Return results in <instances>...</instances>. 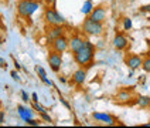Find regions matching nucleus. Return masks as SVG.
Wrapping results in <instances>:
<instances>
[{"instance_id": "1", "label": "nucleus", "mask_w": 150, "mask_h": 128, "mask_svg": "<svg viewBox=\"0 0 150 128\" xmlns=\"http://www.w3.org/2000/svg\"><path fill=\"white\" fill-rule=\"evenodd\" d=\"M74 54V61L78 66H91L93 59H95V49H93V44L88 40H85L83 43V47H81L78 51L72 53Z\"/></svg>"}, {"instance_id": "2", "label": "nucleus", "mask_w": 150, "mask_h": 128, "mask_svg": "<svg viewBox=\"0 0 150 128\" xmlns=\"http://www.w3.org/2000/svg\"><path fill=\"white\" fill-rule=\"evenodd\" d=\"M40 9V3L35 0H18L17 1V14L21 19H30Z\"/></svg>"}, {"instance_id": "3", "label": "nucleus", "mask_w": 150, "mask_h": 128, "mask_svg": "<svg viewBox=\"0 0 150 128\" xmlns=\"http://www.w3.org/2000/svg\"><path fill=\"white\" fill-rule=\"evenodd\" d=\"M82 31L88 36H100L105 31V26H103V23L93 21L86 16V19L82 21Z\"/></svg>"}, {"instance_id": "4", "label": "nucleus", "mask_w": 150, "mask_h": 128, "mask_svg": "<svg viewBox=\"0 0 150 128\" xmlns=\"http://www.w3.org/2000/svg\"><path fill=\"white\" fill-rule=\"evenodd\" d=\"M44 21L48 26H62L65 23V19L61 16L55 9L47 7L44 10Z\"/></svg>"}, {"instance_id": "5", "label": "nucleus", "mask_w": 150, "mask_h": 128, "mask_svg": "<svg viewBox=\"0 0 150 128\" xmlns=\"http://www.w3.org/2000/svg\"><path fill=\"white\" fill-rule=\"evenodd\" d=\"M47 61H48V66H50L51 70H52L54 73H58L59 70H61V66H62V54L51 50L50 53H48Z\"/></svg>"}, {"instance_id": "6", "label": "nucleus", "mask_w": 150, "mask_h": 128, "mask_svg": "<svg viewBox=\"0 0 150 128\" xmlns=\"http://www.w3.org/2000/svg\"><path fill=\"white\" fill-rule=\"evenodd\" d=\"M68 47H69V39H67L65 36H61V37L51 41V50L61 53V54L65 53L68 50Z\"/></svg>"}, {"instance_id": "7", "label": "nucleus", "mask_w": 150, "mask_h": 128, "mask_svg": "<svg viewBox=\"0 0 150 128\" xmlns=\"http://www.w3.org/2000/svg\"><path fill=\"white\" fill-rule=\"evenodd\" d=\"M106 14H108V11H106V9L103 7V6H96V7L92 9L91 14H89V19L93 20V21H98V23H103L105 20H106Z\"/></svg>"}, {"instance_id": "8", "label": "nucleus", "mask_w": 150, "mask_h": 128, "mask_svg": "<svg viewBox=\"0 0 150 128\" xmlns=\"http://www.w3.org/2000/svg\"><path fill=\"white\" fill-rule=\"evenodd\" d=\"M127 44H129V40L126 39V36L123 33L115 34V37H113V40H112V46H113L115 50L123 51L126 47H127Z\"/></svg>"}, {"instance_id": "9", "label": "nucleus", "mask_w": 150, "mask_h": 128, "mask_svg": "<svg viewBox=\"0 0 150 128\" xmlns=\"http://www.w3.org/2000/svg\"><path fill=\"white\" fill-rule=\"evenodd\" d=\"M142 63H143V59L139 54H129V56H126L125 59V64L127 66V68H130L133 71L142 67Z\"/></svg>"}, {"instance_id": "10", "label": "nucleus", "mask_w": 150, "mask_h": 128, "mask_svg": "<svg viewBox=\"0 0 150 128\" xmlns=\"http://www.w3.org/2000/svg\"><path fill=\"white\" fill-rule=\"evenodd\" d=\"M92 118L95 121H98V122H103L106 125H115L116 124V118L112 117L110 114H106V112H93Z\"/></svg>"}, {"instance_id": "11", "label": "nucleus", "mask_w": 150, "mask_h": 128, "mask_svg": "<svg viewBox=\"0 0 150 128\" xmlns=\"http://www.w3.org/2000/svg\"><path fill=\"white\" fill-rule=\"evenodd\" d=\"M65 33V30H64V27L62 26H50L48 27V30H47V39H48V41H52V40H55V39H58L61 36H64Z\"/></svg>"}, {"instance_id": "12", "label": "nucleus", "mask_w": 150, "mask_h": 128, "mask_svg": "<svg viewBox=\"0 0 150 128\" xmlns=\"http://www.w3.org/2000/svg\"><path fill=\"white\" fill-rule=\"evenodd\" d=\"M130 100H133V94L130 90H126L122 88L120 91H117V94L115 95V101L119 104H126V102H130Z\"/></svg>"}, {"instance_id": "13", "label": "nucleus", "mask_w": 150, "mask_h": 128, "mask_svg": "<svg viewBox=\"0 0 150 128\" xmlns=\"http://www.w3.org/2000/svg\"><path fill=\"white\" fill-rule=\"evenodd\" d=\"M85 80H86V71L82 67L75 70L74 74H72V83L75 85H78V87H81V85H83Z\"/></svg>"}, {"instance_id": "14", "label": "nucleus", "mask_w": 150, "mask_h": 128, "mask_svg": "<svg viewBox=\"0 0 150 128\" xmlns=\"http://www.w3.org/2000/svg\"><path fill=\"white\" fill-rule=\"evenodd\" d=\"M83 43H85V40H83L81 36H72L71 39H69V50H71V53H75V51H78L81 47H83Z\"/></svg>"}, {"instance_id": "15", "label": "nucleus", "mask_w": 150, "mask_h": 128, "mask_svg": "<svg viewBox=\"0 0 150 128\" xmlns=\"http://www.w3.org/2000/svg\"><path fill=\"white\" fill-rule=\"evenodd\" d=\"M17 112H18L20 118L23 119V121H27V119H30V118H34L33 110H30V108H28V107H25V105H17Z\"/></svg>"}, {"instance_id": "16", "label": "nucleus", "mask_w": 150, "mask_h": 128, "mask_svg": "<svg viewBox=\"0 0 150 128\" xmlns=\"http://www.w3.org/2000/svg\"><path fill=\"white\" fill-rule=\"evenodd\" d=\"M35 73L38 74V77H40V80H41L42 83L45 85H48V87H52V81L51 80H48L47 78V73H45V70L41 67V66H35Z\"/></svg>"}, {"instance_id": "17", "label": "nucleus", "mask_w": 150, "mask_h": 128, "mask_svg": "<svg viewBox=\"0 0 150 128\" xmlns=\"http://www.w3.org/2000/svg\"><path fill=\"white\" fill-rule=\"evenodd\" d=\"M93 7H95V6H93V3H92L91 0H85L83 4H82V7H81V13L85 14V16H89Z\"/></svg>"}, {"instance_id": "18", "label": "nucleus", "mask_w": 150, "mask_h": 128, "mask_svg": "<svg viewBox=\"0 0 150 128\" xmlns=\"http://www.w3.org/2000/svg\"><path fill=\"white\" fill-rule=\"evenodd\" d=\"M136 102H137V105L140 108H147V107H150V97H147V95H139Z\"/></svg>"}, {"instance_id": "19", "label": "nucleus", "mask_w": 150, "mask_h": 128, "mask_svg": "<svg viewBox=\"0 0 150 128\" xmlns=\"http://www.w3.org/2000/svg\"><path fill=\"white\" fill-rule=\"evenodd\" d=\"M142 70L144 71V73H150V56H147V57L143 59Z\"/></svg>"}, {"instance_id": "20", "label": "nucleus", "mask_w": 150, "mask_h": 128, "mask_svg": "<svg viewBox=\"0 0 150 128\" xmlns=\"http://www.w3.org/2000/svg\"><path fill=\"white\" fill-rule=\"evenodd\" d=\"M132 26H133L132 19H130V17H125V19H123V30H125V31H129V30L132 29Z\"/></svg>"}, {"instance_id": "21", "label": "nucleus", "mask_w": 150, "mask_h": 128, "mask_svg": "<svg viewBox=\"0 0 150 128\" xmlns=\"http://www.w3.org/2000/svg\"><path fill=\"white\" fill-rule=\"evenodd\" d=\"M33 110L37 111L40 115H41V114H44V112H47V110H45V108H44V107H42V105L38 101H37V102H33Z\"/></svg>"}, {"instance_id": "22", "label": "nucleus", "mask_w": 150, "mask_h": 128, "mask_svg": "<svg viewBox=\"0 0 150 128\" xmlns=\"http://www.w3.org/2000/svg\"><path fill=\"white\" fill-rule=\"evenodd\" d=\"M27 125H34V127H37V125H40V119H34V118H30L24 121Z\"/></svg>"}, {"instance_id": "23", "label": "nucleus", "mask_w": 150, "mask_h": 128, "mask_svg": "<svg viewBox=\"0 0 150 128\" xmlns=\"http://www.w3.org/2000/svg\"><path fill=\"white\" fill-rule=\"evenodd\" d=\"M21 98H23V101H24V102H28V101H31V100H30V95H28V94L25 93L24 90L21 91Z\"/></svg>"}, {"instance_id": "24", "label": "nucleus", "mask_w": 150, "mask_h": 128, "mask_svg": "<svg viewBox=\"0 0 150 128\" xmlns=\"http://www.w3.org/2000/svg\"><path fill=\"white\" fill-rule=\"evenodd\" d=\"M10 76H11V78H13L14 81H20V76H18V73H17V71L13 70V71L10 73Z\"/></svg>"}, {"instance_id": "25", "label": "nucleus", "mask_w": 150, "mask_h": 128, "mask_svg": "<svg viewBox=\"0 0 150 128\" xmlns=\"http://www.w3.org/2000/svg\"><path fill=\"white\" fill-rule=\"evenodd\" d=\"M41 118L44 119V121H47V122H52V119H51V117L50 115H48V114H47V112H44V114H41Z\"/></svg>"}, {"instance_id": "26", "label": "nucleus", "mask_w": 150, "mask_h": 128, "mask_svg": "<svg viewBox=\"0 0 150 128\" xmlns=\"http://www.w3.org/2000/svg\"><path fill=\"white\" fill-rule=\"evenodd\" d=\"M0 67H1V68L7 67V61H6L4 59H1V57H0Z\"/></svg>"}, {"instance_id": "27", "label": "nucleus", "mask_w": 150, "mask_h": 128, "mask_svg": "<svg viewBox=\"0 0 150 128\" xmlns=\"http://www.w3.org/2000/svg\"><path fill=\"white\" fill-rule=\"evenodd\" d=\"M142 11H146V13H150V4H146V6H142L140 7Z\"/></svg>"}, {"instance_id": "28", "label": "nucleus", "mask_w": 150, "mask_h": 128, "mask_svg": "<svg viewBox=\"0 0 150 128\" xmlns=\"http://www.w3.org/2000/svg\"><path fill=\"white\" fill-rule=\"evenodd\" d=\"M4 117H6V115H4V111H0V124L4 122Z\"/></svg>"}, {"instance_id": "29", "label": "nucleus", "mask_w": 150, "mask_h": 128, "mask_svg": "<svg viewBox=\"0 0 150 128\" xmlns=\"http://www.w3.org/2000/svg\"><path fill=\"white\" fill-rule=\"evenodd\" d=\"M31 101H33V102H37V101H38V95H37V93H34L33 95H31Z\"/></svg>"}, {"instance_id": "30", "label": "nucleus", "mask_w": 150, "mask_h": 128, "mask_svg": "<svg viewBox=\"0 0 150 128\" xmlns=\"http://www.w3.org/2000/svg\"><path fill=\"white\" fill-rule=\"evenodd\" d=\"M59 100H61V102H62V104H64V105H65V108H68V110H69V104H68V102L65 101V100H64V98H62V97H61V98H59Z\"/></svg>"}, {"instance_id": "31", "label": "nucleus", "mask_w": 150, "mask_h": 128, "mask_svg": "<svg viewBox=\"0 0 150 128\" xmlns=\"http://www.w3.org/2000/svg\"><path fill=\"white\" fill-rule=\"evenodd\" d=\"M14 67H16V70H21V66L18 64V61H16V60H14Z\"/></svg>"}, {"instance_id": "32", "label": "nucleus", "mask_w": 150, "mask_h": 128, "mask_svg": "<svg viewBox=\"0 0 150 128\" xmlns=\"http://www.w3.org/2000/svg\"><path fill=\"white\" fill-rule=\"evenodd\" d=\"M59 81H61V83H62V84H64V83H65V81H67V80H65V78H64V77H59Z\"/></svg>"}, {"instance_id": "33", "label": "nucleus", "mask_w": 150, "mask_h": 128, "mask_svg": "<svg viewBox=\"0 0 150 128\" xmlns=\"http://www.w3.org/2000/svg\"><path fill=\"white\" fill-rule=\"evenodd\" d=\"M47 1H48V3H51V1H54V0H47Z\"/></svg>"}, {"instance_id": "34", "label": "nucleus", "mask_w": 150, "mask_h": 128, "mask_svg": "<svg viewBox=\"0 0 150 128\" xmlns=\"http://www.w3.org/2000/svg\"><path fill=\"white\" fill-rule=\"evenodd\" d=\"M149 46H150V41H149Z\"/></svg>"}]
</instances>
